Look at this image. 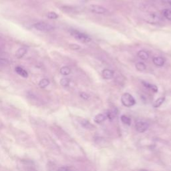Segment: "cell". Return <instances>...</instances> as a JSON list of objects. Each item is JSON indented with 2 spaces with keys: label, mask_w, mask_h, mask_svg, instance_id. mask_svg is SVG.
<instances>
[{
  "label": "cell",
  "mask_w": 171,
  "mask_h": 171,
  "mask_svg": "<svg viewBox=\"0 0 171 171\" xmlns=\"http://www.w3.org/2000/svg\"><path fill=\"white\" fill-rule=\"evenodd\" d=\"M165 97L159 98L158 99L155 101L154 104H153V107H155V108L160 107L164 102H165Z\"/></svg>",
  "instance_id": "obj_15"
},
{
  "label": "cell",
  "mask_w": 171,
  "mask_h": 171,
  "mask_svg": "<svg viewBox=\"0 0 171 171\" xmlns=\"http://www.w3.org/2000/svg\"><path fill=\"white\" fill-rule=\"evenodd\" d=\"M27 53V49L24 47L20 48L18 50L16 51V56L17 58L20 59L23 57V55Z\"/></svg>",
  "instance_id": "obj_11"
},
{
  "label": "cell",
  "mask_w": 171,
  "mask_h": 171,
  "mask_svg": "<svg viewBox=\"0 0 171 171\" xmlns=\"http://www.w3.org/2000/svg\"><path fill=\"white\" fill-rule=\"evenodd\" d=\"M106 118H107V116H106V114H102V113L98 114L96 115L95 117H94V121L97 124H100V123H103L104 121H105Z\"/></svg>",
  "instance_id": "obj_8"
},
{
  "label": "cell",
  "mask_w": 171,
  "mask_h": 171,
  "mask_svg": "<svg viewBox=\"0 0 171 171\" xmlns=\"http://www.w3.org/2000/svg\"><path fill=\"white\" fill-rule=\"evenodd\" d=\"M69 47L70 49L73 50H80V46L78 44H71L69 45Z\"/></svg>",
  "instance_id": "obj_23"
},
{
  "label": "cell",
  "mask_w": 171,
  "mask_h": 171,
  "mask_svg": "<svg viewBox=\"0 0 171 171\" xmlns=\"http://www.w3.org/2000/svg\"><path fill=\"white\" fill-rule=\"evenodd\" d=\"M106 114L107 118H109L110 120L112 121L117 116V111L116 110H114V109L110 110Z\"/></svg>",
  "instance_id": "obj_13"
},
{
  "label": "cell",
  "mask_w": 171,
  "mask_h": 171,
  "mask_svg": "<svg viewBox=\"0 0 171 171\" xmlns=\"http://www.w3.org/2000/svg\"><path fill=\"white\" fill-rule=\"evenodd\" d=\"M120 119L122 123L124 124H126L128 126H130L131 124V119L130 118L126 116V115H122L120 117Z\"/></svg>",
  "instance_id": "obj_16"
},
{
  "label": "cell",
  "mask_w": 171,
  "mask_h": 171,
  "mask_svg": "<svg viewBox=\"0 0 171 171\" xmlns=\"http://www.w3.org/2000/svg\"><path fill=\"white\" fill-rule=\"evenodd\" d=\"M121 102L123 106L130 108L135 105L136 100L130 94L124 93L121 96Z\"/></svg>",
  "instance_id": "obj_2"
},
{
  "label": "cell",
  "mask_w": 171,
  "mask_h": 171,
  "mask_svg": "<svg viewBox=\"0 0 171 171\" xmlns=\"http://www.w3.org/2000/svg\"><path fill=\"white\" fill-rule=\"evenodd\" d=\"M60 74L63 76H68L71 73V69L68 66H64L60 69Z\"/></svg>",
  "instance_id": "obj_17"
},
{
  "label": "cell",
  "mask_w": 171,
  "mask_h": 171,
  "mask_svg": "<svg viewBox=\"0 0 171 171\" xmlns=\"http://www.w3.org/2000/svg\"><path fill=\"white\" fill-rule=\"evenodd\" d=\"M138 58H140L141 59L143 60H146L149 58V54L147 52H146L144 50H140L138 52Z\"/></svg>",
  "instance_id": "obj_14"
},
{
  "label": "cell",
  "mask_w": 171,
  "mask_h": 171,
  "mask_svg": "<svg viewBox=\"0 0 171 171\" xmlns=\"http://www.w3.org/2000/svg\"><path fill=\"white\" fill-rule=\"evenodd\" d=\"M0 64H3V65H6L8 64V61L5 60V59H1L0 60Z\"/></svg>",
  "instance_id": "obj_27"
},
{
  "label": "cell",
  "mask_w": 171,
  "mask_h": 171,
  "mask_svg": "<svg viewBox=\"0 0 171 171\" xmlns=\"http://www.w3.org/2000/svg\"><path fill=\"white\" fill-rule=\"evenodd\" d=\"M136 68H137V70L139 72H143L146 69V66L144 63L143 62H138L137 63V64H136Z\"/></svg>",
  "instance_id": "obj_18"
},
{
  "label": "cell",
  "mask_w": 171,
  "mask_h": 171,
  "mask_svg": "<svg viewBox=\"0 0 171 171\" xmlns=\"http://www.w3.org/2000/svg\"><path fill=\"white\" fill-rule=\"evenodd\" d=\"M153 63H154V64L156 66H158V67H162V66H164L165 63V59L162 57H155L153 58L152 60Z\"/></svg>",
  "instance_id": "obj_10"
},
{
  "label": "cell",
  "mask_w": 171,
  "mask_h": 171,
  "mask_svg": "<svg viewBox=\"0 0 171 171\" xmlns=\"http://www.w3.org/2000/svg\"><path fill=\"white\" fill-rule=\"evenodd\" d=\"M49 84H50V81H49V80L46 78H44L42 80H41L39 82V86L41 88H46Z\"/></svg>",
  "instance_id": "obj_19"
},
{
  "label": "cell",
  "mask_w": 171,
  "mask_h": 171,
  "mask_svg": "<svg viewBox=\"0 0 171 171\" xmlns=\"http://www.w3.org/2000/svg\"><path fill=\"white\" fill-rule=\"evenodd\" d=\"M82 126L84 127H85V128H90V127H92V124L90 123V122H88V121H87V120H84L83 121H82Z\"/></svg>",
  "instance_id": "obj_24"
},
{
  "label": "cell",
  "mask_w": 171,
  "mask_h": 171,
  "mask_svg": "<svg viewBox=\"0 0 171 171\" xmlns=\"http://www.w3.org/2000/svg\"><path fill=\"white\" fill-rule=\"evenodd\" d=\"M102 77L106 80H110L114 78V72L110 69H104L102 72Z\"/></svg>",
  "instance_id": "obj_7"
},
{
  "label": "cell",
  "mask_w": 171,
  "mask_h": 171,
  "mask_svg": "<svg viewBox=\"0 0 171 171\" xmlns=\"http://www.w3.org/2000/svg\"><path fill=\"white\" fill-rule=\"evenodd\" d=\"M34 28L41 31H50L54 29V27L51 24L43 22L36 23L34 24Z\"/></svg>",
  "instance_id": "obj_4"
},
{
  "label": "cell",
  "mask_w": 171,
  "mask_h": 171,
  "mask_svg": "<svg viewBox=\"0 0 171 171\" xmlns=\"http://www.w3.org/2000/svg\"><path fill=\"white\" fill-rule=\"evenodd\" d=\"M162 14L166 19L171 21V9H165L162 11Z\"/></svg>",
  "instance_id": "obj_20"
},
{
  "label": "cell",
  "mask_w": 171,
  "mask_h": 171,
  "mask_svg": "<svg viewBox=\"0 0 171 171\" xmlns=\"http://www.w3.org/2000/svg\"><path fill=\"white\" fill-rule=\"evenodd\" d=\"M47 17H48L49 19H51V20H55L57 19L58 17V15L56 13L53 12H49L48 14H47Z\"/></svg>",
  "instance_id": "obj_22"
},
{
  "label": "cell",
  "mask_w": 171,
  "mask_h": 171,
  "mask_svg": "<svg viewBox=\"0 0 171 171\" xmlns=\"http://www.w3.org/2000/svg\"><path fill=\"white\" fill-rule=\"evenodd\" d=\"M135 128L139 133H143L148 129L149 124L144 120H138L135 124Z\"/></svg>",
  "instance_id": "obj_5"
},
{
  "label": "cell",
  "mask_w": 171,
  "mask_h": 171,
  "mask_svg": "<svg viewBox=\"0 0 171 171\" xmlns=\"http://www.w3.org/2000/svg\"><path fill=\"white\" fill-rule=\"evenodd\" d=\"M167 2H169V3L170 4V5L171 6V0H167Z\"/></svg>",
  "instance_id": "obj_28"
},
{
  "label": "cell",
  "mask_w": 171,
  "mask_h": 171,
  "mask_svg": "<svg viewBox=\"0 0 171 171\" xmlns=\"http://www.w3.org/2000/svg\"><path fill=\"white\" fill-rule=\"evenodd\" d=\"M58 171H74V170L68 168L67 166H62L58 169Z\"/></svg>",
  "instance_id": "obj_26"
},
{
  "label": "cell",
  "mask_w": 171,
  "mask_h": 171,
  "mask_svg": "<svg viewBox=\"0 0 171 171\" xmlns=\"http://www.w3.org/2000/svg\"><path fill=\"white\" fill-rule=\"evenodd\" d=\"M142 84L146 87V88L151 90V91H152L153 92H155V93L158 92V88H157L156 86L151 84H149L148 82H142Z\"/></svg>",
  "instance_id": "obj_12"
},
{
  "label": "cell",
  "mask_w": 171,
  "mask_h": 171,
  "mask_svg": "<svg viewBox=\"0 0 171 171\" xmlns=\"http://www.w3.org/2000/svg\"><path fill=\"white\" fill-rule=\"evenodd\" d=\"M15 70L17 74H18L20 76H22V77L25 78L28 77V73H27L26 69H24L23 68L20 67V66H17V67H16Z\"/></svg>",
  "instance_id": "obj_9"
},
{
  "label": "cell",
  "mask_w": 171,
  "mask_h": 171,
  "mask_svg": "<svg viewBox=\"0 0 171 171\" xmlns=\"http://www.w3.org/2000/svg\"><path fill=\"white\" fill-rule=\"evenodd\" d=\"M71 36L74 37L76 40L80 41V42L82 43H88L91 41L92 39L88 35L84 33L80 32V31L76 30H71L69 31Z\"/></svg>",
  "instance_id": "obj_1"
},
{
  "label": "cell",
  "mask_w": 171,
  "mask_h": 171,
  "mask_svg": "<svg viewBox=\"0 0 171 171\" xmlns=\"http://www.w3.org/2000/svg\"><path fill=\"white\" fill-rule=\"evenodd\" d=\"M90 10L96 14H105L108 12L105 8L99 5H91L90 6Z\"/></svg>",
  "instance_id": "obj_6"
},
{
  "label": "cell",
  "mask_w": 171,
  "mask_h": 171,
  "mask_svg": "<svg viewBox=\"0 0 171 171\" xmlns=\"http://www.w3.org/2000/svg\"><path fill=\"white\" fill-rule=\"evenodd\" d=\"M144 20L146 22L151 24H159L161 22L162 18L159 14L155 12L149 13L147 15H146L144 17Z\"/></svg>",
  "instance_id": "obj_3"
},
{
  "label": "cell",
  "mask_w": 171,
  "mask_h": 171,
  "mask_svg": "<svg viewBox=\"0 0 171 171\" xmlns=\"http://www.w3.org/2000/svg\"><path fill=\"white\" fill-rule=\"evenodd\" d=\"M139 171H149V170H146V169H141V170H140Z\"/></svg>",
  "instance_id": "obj_29"
},
{
  "label": "cell",
  "mask_w": 171,
  "mask_h": 171,
  "mask_svg": "<svg viewBox=\"0 0 171 171\" xmlns=\"http://www.w3.org/2000/svg\"><path fill=\"white\" fill-rule=\"evenodd\" d=\"M69 82H70V80L67 78H64L60 80V84L64 87L68 86L69 84Z\"/></svg>",
  "instance_id": "obj_21"
},
{
  "label": "cell",
  "mask_w": 171,
  "mask_h": 171,
  "mask_svg": "<svg viewBox=\"0 0 171 171\" xmlns=\"http://www.w3.org/2000/svg\"><path fill=\"white\" fill-rule=\"evenodd\" d=\"M80 96L81 97L82 99L85 100H87L90 98V96L86 92H81L80 94Z\"/></svg>",
  "instance_id": "obj_25"
}]
</instances>
